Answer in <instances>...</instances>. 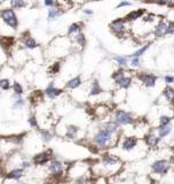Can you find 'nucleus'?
<instances>
[{"label":"nucleus","instance_id":"nucleus-20","mask_svg":"<svg viewBox=\"0 0 174 184\" xmlns=\"http://www.w3.org/2000/svg\"><path fill=\"white\" fill-rule=\"evenodd\" d=\"M126 98V93H125V90L123 89H119L117 91H115L113 93V102L115 104H119V102H123Z\"/></svg>","mask_w":174,"mask_h":184},{"label":"nucleus","instance_id":"nucleus-15","mask_svg":"<svg viewBox=\"0 0 174 184\" xmlns=\"http://www.w3.org/2000/svg\"><path fill=\"white\" fill-rule=\"evenodd\" d=\"M61 93H62L61 89L55 87L53 83H49L48 87H46V90H45V95H46L48 98H51V99H54V98L59 97Z\"/></svg>","mask_w":174,"mask_h":184},{"label":"nucleus","instance_id":"nucleus-50","mask_svg":"<svg viewBox=\"0 0 174 184\" xmlns=\"http://www.w3.org/2000/svg\"><path fill=\"white\" fill-rule=\"evenodd\" d=\"M84 13L87 14V15H92L93 14V12L91 11V9H84Z\"/></svg>","mask_w":174,"mask_h":184},{"label":"nucleus","instance_id":"nucleus-1","mask_svg":"<svg viewBox=\"0 0 174 184\" xmlns=\"http://www.w3.org/2000/svg\"><path fill=\"white\" fill-rule=\"evenodd\" d=\"M119 141V135L118 133H113L108 129H105L102 127L101 129L96 131V133L93 137V141L94 145L97 149H109V147H113L115 145L118 144Z\"/></svg>","mask_w":174,"mask_h":184},{"label":"nucleus","instance_id":"nucleus-31","mask_svg":"<svg viewBox=\"0 0 174 184\" xmlns=\"http://www.w3.org/2000/svg\"><path fill=\"white\" fill-rule=\"evenodd\" d=\"M10 5L13 8H22L25 6L24 0H10Z\"/></svg>","mask_w":174,"mask_h":184},{"label":"nucleus","instance_id":"nucleus-8","mask_svg":"<svg viewBox=\"0 0 174 184\" xmlns=\"http://www.w3.org/2000/svg\"><path fill=\"white\" fill-rule=\"evenodd\" d=\"M1 17L2 20L6 22L10 28L13 29H16L17 25H19V21H17V17H16V14L14 13L13 9H5V11L1 12Z\"/></svg>","mask_w":174,"mask_h":184},{"label":"nucleus","instance_id":"nucleus-43","mask_svg":"<svg viewBox=\"0 0 174 184\" xmlns=\"http://www.w3.org/2000/svg\"><path fill=\"white\" fill-rule=\"evenodd\" d=\"M155 4H157V5H159V6H165V5H167L168 4V0H153Z\"/></svg>","mask_w":174,"mask_h":184},{"label":"nucleus","instance_id":"nucleus-7","mask_svg":"<svg viewBox=\"0 0 174 184\" xmlns=\"http://www.w3.org/2000/svg\"><path fill=\"white\" fill-rule=\"evenodd\" d=\"M126 19H116L110 24V30L117 36H123L126 32L127 25H126Z\"/></svg>","mask_w":174,"mask_h":184},{"label":"nucleus","instance_id":"nucleus-36","mask_svg":"<svg viewBox=\"0 0 174 184\" xmlns=\"http://www.w3.org/2000/svg\"><path fill=\"white\" fill-rule=\"evenodd\" d=\"M142 21L144 23H153L155 21V15L154 14H148V15H143Z\"/></svg>","mask_w":174,"mask_h":184},{"label":"nucleus","instance_id":"nucleus-22","mask_svg":"<svg viewBox=\"0 0 174 184\" xmlns=\"http://www.w3.org/2000/svg\"><path fill=\"white\" fill-rule=\"evenodd\" d=\"M78 131H79L78 127H76V126H69V127L67 128L65 137H67V138H69V139H73V138L77 136Z\"/></svg>","mask_w":174,"mask_h":184},{"label":"nucleus","instance_id":"nucleus-17","mask_svg":"<svg viewBox=\"0 0 174 184\" xmlns=\"http://www.w3.org/2000/svg\"><path fill=\"white\" fill-rule=\"evenodd\" d=\"M103 93V89L97 79H94L91 83V89H90V95L91 96H100Z\"/></svg>","mask_w":174,"mask_h":184},{"label":"nucleus","instance_id":"nucleus-45","mask_svg":"<svg viewBox=\"0 0 174 184\" xmlns=\"http://www.w3.org/2000/svg\"><path fill=\"white\" fill-rule=\"evenodd\" d=\"M45 5L52 8V7L55 5V1H54V0H45Z\"/></svg>","mask_w":174,"mask_h":184},{"label":"nucleus","instance_id":"nucleus-27","mask_svg":"<svg viewBox=\"0 0 174 184\" xmlns=\"http://www.w3.org/2000/svg\"><path fill=\"white\" fill-rule=\"evenodd\" d=\"M80 32V25L78 23H72L68 29V35H73V33Z\"/></svg>","mask_w":174,"mask_h":184},{"label":"nucleus","instance_id":"nucleus-44","mask_svg":"<svg viewBox=\"0 0 174 184\" xmlns=\"http://www.w3.org/2000/svg\"><path fill=\"white\" fill-rule=\"evenodd\" d=\"M127 6H131V2L130 1H122L118 4L117 8H122V7H127Z\"/></svg>","mask_w":174,"mask_h":184},{"label":"nucleus","instance_id":"nucleus-18","mask_svg":"<svg viewBox=\"0 0 174 184\" xmlns=\"http://www.w3.org/2000/svg\"><path fill=\"white\" fill-rule=\"evenodd\" d=\"M144 15V9L140 8V9H134V11L130 12L126 15V21H136L139 19H141Z\"/></svg>","mask_w":174,"mask_h":184},{"label":"nucleus","instance_id":"nucleus-46","mask_svg":"<svg viewBox=\"0 0 174 184\" xmlns=\"http://www.w3.org/2000/svg\"><path fill=\"white\" fill-rule=\"evenodd\" d=\"M59 69H60V63L57 62V63H54L53 68H52V71H53V73H57Z\"/></svg>","mask_w":174,"mask_h":184},{"label":"nucleus","instance_id":"nucleus-38","mask_svg":"<svg viewBox=\"0 0 174 184\" xmlns=\"http://www.w3.org/2000/svg\"><path fill=\"white\" fill-rule=\"evenodd\" d=\"M9 87H10V83H9L8 79L5 78V79H1V81H0V87H1V89H4V90H8Z\"/></svg>","mask_w":174,"mask_h":184},{"label":"nucleus","instance_id":"nucleus-35","mask_svg":"<svg viewBox=\"0 0 174 184\" xmlns=\"http://www.w3.org/2000/svg\"><path fill=\"white\" fill-rule=\"evenodd\" d=\"M14 92H15V95H19V96L23 93V87H21L20 83H17V82L14 83Z\"/></svg>","mask_w":174,"mask_h":184},{"label":"nucleus","instance_id":"nucleus-11","mask_svg":"<svg viewBox=\"0 0 174 184\" xmlns=\"http://www.w3.org/2000/svg\"><path fill=\"white\" fill-rule=\"evenodd\" d=\"M63 169H64V167H63L62 162H60L56 159L51 160L49 166H48V170L51 172V174H53L54 176H60L63 173Z\"/></svg>","mask_w":174,"mask_h":184},{"label":"nucleus","instance_id":"nucleus-47","mask_svg":"<svg viewBox=\"0 0 174 184\" xmlns=\"http://www.w3.org/2000/svg\"><path fill=\"white\" fill-rule=\"evenodd\" d=\"M168 161H170V163H171L172 166H174V154H171V155H170Z\"/></svg>","mask_w":174,"mask_h":184},{"label":"nucleus","instance_id":"nucleus-48","mask_svg":"<svg viewBox=\"0 0 174 184\" xmlns=\"http://www.w3.org/2000/svg\"><path fill=\"white\" fill-rule=\"evenodd\" d=\"M22 166H23V168H28V167H30V162L29 161H23Z\"/></svg>","mask_w":174,"mask_h":184},{"label":"nucleus","instance_id":"nucleus-37","mask_svg":"<svg viewBox=\"0 0 174 184\" xmlns=\"http://www.w3.org/2000/svg\"><path fill=\"white\" fill-rule=\"evenodd\" d=\"M174 33V22L170 21L167 23V28H166V35H173Z\"/></svg>","mask_w":174,"mask_h":184},{"label":"nucleus","instance_id":"nucleus-28","mask_svg":"<svg viewBox=\"0 0 174 184\" xmlns=\"http://www.w3.org/2000/svg\"><path fill=\"white\" fill-rule=\"evenodd\" d=\"M61 15V12L59 11L57 8H53L52 7L51 9L48 11V19L49 20H55L56 17H59Z\"/></svg>","mask_w":174,"mask_h":184},{"label":"nucleus","instance_id":"nucleus-16","mask_svg":"<svg viewBox=\"0 0 174 184\" xmlns=\"http://www.w3.org/2000/svg\"><path fill=\"white\" fill-rule=\"evenodd\" d=\"M163 97L165 98L166 101H168L171 105H174V87L171 85H167L162 92Z\"/></svg>","mask_w":174,"mask_h":184},{"label":"nucleus","instance_id":"nucleus-4","mask_svg":"<svg viewBox=\"0 0 174 184\" xmlns=\"http://www.w3.org/2000/svg\"><path fill=\"white\" fill-rule=\"evenodd\" d=\"M112 119L120 126H132L135 123L134 114L125 109H115L112 113Z\"/></svg>","mask_w":174,"mask_h":184},{"label":"nucleus","instance_id":"nucleus-24","mask_svg":"<svg viewBox=\"0 0 174 184\" xmlns=\"http://www.w3.org/2000/svg\"><path fill=\"white\" fill-rule=\"evenodd\" d=\"M171 121H172V118L168 116V115H162L159 118V121H158V126L159 127H167L171 124Z\"/></svg>","mask_w":174,"mask_h":184},{"label":"nucleus","instance_id":"nucleus-49","mask_svg":"<svg viewBox=\"0 0 174 184\" xmlns=\"http://www.w3.org/2000/svg\"><path fill=\"white\" fill-rule=\"evenodd\" d=\"M167 6H168V7H174V0H168Z\"/></svg>","mask_w":174,"mask_h":184},{"label":"nucleus","instance_id":"nucleus-29","mask_svg":"<svg viewBox=\"0 0 174 184\" xmlns=\"http://www.w3.org/2000/svg\"><path fill=\"white\" fill-rule=\"evenodd\" d=\"M74 40H76V43L78 44L79 46H84L85 44H86V38H85V36H84V33L79 32L76 35V37H74Z\"/></svg>","mask_w":174,"mask_h":184},{"label":"nucleus","instance_id":"nucleus-19","mask_svg":"<svg viewBox=\"0 0 174 184\" xmlns=\"http://www.w3.org/2000/svg\"><path fill=\"white\" fill-rule=\"evenodd\" d=\"M172 132V127L171 126H167V127H159L157 129V135L160 139H164L166 137H168Z\"/></svg>","mask_w":174,"mask_h":184},{"label":"nucleus","instance_id":"nucleus-5","mask_svg":"<svg viewBox=\"0 0 174 184\" xmlns=\"http://www.w3.org/2000/svg\"><path fill=\"white\" fill-rule=\"evenodd\" d=\"M171 168V163L166 159H157L151 163V170L157 175H166Z\"/></svg>","mask_w":174,"mask_h":184},{"label":"nucleus","instance_id":"nucleus-33","mask_svg":"<svg viewBox=\"0 0 174 184\" xmlns=\"http://www.w3.org/2000/svg\"><path fill=\"white\" fill-rule=\"evenodd\" d=\"M41 138H42V141H49L52 139V133L49 132V131L44 130V131H41Z\"/></svg>","mask_w":174,"mask_h":184},{"label":"nucleus","instance_id":"nucleus-39","mask_svg":"<svg viewBox=\"0 0 174 184\" xmlns=\"http://www.w3.org/2000/svg\"><path fill=\"white\" fill-rule=\"evenodd\" d=\"M140 58H132L131 59V61H130V65L132 66L133 68H136V67H139L140 66Z\"/></svg>","mask_w":174,"mask_h":184},{"label":"nucleus","instance_id":"nucleus-40","mask_svg":"<svg viewBox=\"0 0 174 184\" xmlns=\"http://www.w3.org/2000/svg\"><path fill=\"white\" fill-rule=\"evenodd\" d=\"M164 81H165V83H166L167 85H172V84H174V76L166 75L164 77Z\"/></svg>","mask_w":174,"mask_h":184},{"label":"nucleus","instance_id":"nucleus-34","mask_svg":"<svg viewBox=\"0 0 174 184\" xmlns=\"http://www.w3.org/2000/svg\"><path fill=\"white\" fill-rule=\"evenodd\" d=\"M41 98H42L41 91H34V93H33L32 97H31V100H32V102H36V101H38V99L41 100Z\"/></svg>","mask_w":174,"mask_h":184},{"label":"nucleus","instance_id":"nucleus-10","mask_svg":"<svg viewBox=\"0 0 174 184\" xmlns=\"http://www.w3.org/2000/svg\"><path fill=\"white\" fill-rule=\"evenodd\" d=\"M143 139H144V144L147 145V147H148V149H151V150L157 149L158 145H159V141H160V138L158 137V135H157V133H154V132H148V133H145Z\"/></svg>","mask_w":174,"mask_h":184},{"label":"nucleus","instance_id":"nucleus-3","mask_svg":"<svg viewBox=\"0 0 174 184\" xmlns=\"http://www.w3.org/2000/svg\"><path fill=\"white\" fill-rule=\"evenodd\" d=\"M111 77H112L115 84L119 89H123V90H127L133 83V76L130 75V73L124 70L123 68L113 71Z\"/></svg>","mask_w":174,"mask_h":184},{"label":"nucleus","instance_id":"nucleus-2","mask_svg":"<svg viewBox=\"0 0 174 184\" xmlns=\"http://www.w3.org/2000/svg\"><path fill=\"white\" fill-rule=\"evenodd\" d=\"M123 162L120 161V159L117 155H113L111 153H104L101 158V175H113V174L118 173L119 169L122 168Z\"/></svg>","mask_w":174,"mask_h":184},{"label":"nucleus","instance_id":"nucleus-42","mask_svg":"<svg viewBox=\"0 0 174 184\" xmlns=\"http://www.w3.org/2000/svg\"><path fill=\"white\" fill-rule=\"evenodd\" d=\"M11 42H13V39H11V38H4V39H1V40H0V43L4 45V47L10 46Z\"/></svg>","mask_w":174,"mask_h":184},{"label":"nucleus","instance_id":"nucleus-32","mask_svg":"<svg viewBox=\"0 0 174 184\" xmlns=\"http://www.w3.org/2000/svg\"><path fill=\"white\" fill-rule=\"evenodd\" d=\"M24 105V100L20 98L19 95H15V101H14V107L15 108H19V107H22Z\"/></svg>","mask_w":174,"mask_h":184},{"label":"nucleus","instance_id":"nucleus-26","mask_svg":"<svg viewBox=\"0 0 174 184\" xmlns=\"http://www.w3.org/2000/svg\"><path fill=\"white\" fill-rule=\"evenodd\" d=\"M149 44H145L144 46H142V47H140L139 50H136L135 52H134L133 54H132V58H140V56H142V55L148 51V48H149Z\"/></svg>","mask_w":174,"mask_h":184},{"label":"nucleus","instance_id":"nucleus-12","mask_svg":"<svg viewBox=\"0 0 174 184\" xmlns=\"http://www.w3.org/2000/svg\"><path fill=\"white\" fill-rule=\"evenodd\" d=\"M51 151L41 152V153H38L37 155L33 157V162L38 166H41V165H45V163L48 162L51 160Z\"/></svg>","mask_w":174,"mask_h":184},{"label":"nucleus","instance_id":"nucleus-30","mask_svg":"<svg viewBox=\"0 0 174 184\" xmlns=\"http://www.w3.org/2000/svg\"><path fill=\"white\" fill-rule=\"evenodd\" d=\"M24 45L28 47V48H36L37 46H38V44L37 42L33 39V38H31V37H28L26 39H25V42H24Z\"/></svg>","mask_w":174,"mask_h":184},{"label":"nucleus","instance_id":"nucleus-14","mask_svg":"<svg viewBox=\"0 0 174 184\" xmlns=\"http://www.w3.org/2000/svg\"><path fill=\"white\" fill-rule=\"evenodd\" d=\"M103 127H104L105 129H108L109 131L113 132V133H118V135H119V132H120V124L117 123L113 119H110V120H108V121H105L104 124H103Z\"/></svg>","mask_w":174,"mask_h":184},{"label":"nucleus","instance_id":"nucleus-6","mask_svg":"<svg viewBox=\"0 0 174 184\" xmlns=\"http://www.w3.org/2000/svg\"><path fill=\"white\" fill-rule=\"evenodd\" d=\"M136 78L145 87H154L157 83V76L150 73H139L136 74Z\"/></svg>","mask_w":174,"mask_h":184},{"label":"nucleus","instance_id":"nucleus-9","mask_svg":"<svg viewBox=\"0 0 174 184\" xmlns=\"http://www.w3.org/2000/svg\"><path fill=\"white\" fill-rule=\"evenodd\" d=\"M137 143H139L137 137H135V136H126L125 138H123L120 141V147H122L123 151L130 152L137 146Z\"/></svg>","mask_w":174,"mask_h":184},{"label":"nucleus","instance_id":"nucleus-23","mask_svg":"<svg viewBox=\"0 0 174 184\" xmlns=\"http://www.w3.org/2000/svg\"><path fill=\"white\" fill-rule=\"evenodd\" d=\"M113 60L117 62V65L119 67H122V68L123 67H127V65H128V59L123 56V55H117V56L113 58Z\"/></svg>","mask_w":174,"mask_h":184},{"label":"nucleus","instance_id":"nucleus-25","mask_svg":"<svg viewBox=\"0 0 174 184\" xmlns=\"http://www.w3.org/2000/svg\"><path fill=\"white\" fill-rule=\"evenodd\" d=\"M22 175H23V169H14V170H11L8 173L7 175V177L8 178H13V180H19L22 177Z\"/></svg>","mask_w":174,"mask_h":184},{"label":"nucleus","instance_id":"nucleus-13","mask_svg":"<svg viewBox=\"0 0 174 184\" xmlns=\"http://www.w3.org/2000/svg\"><path fill=\"white\" fill-rule=\"evenodd\" d=\"M166 28H167V23L165 22V20H159L158 23L156 24L154 29V35L156 37H163L166 35Z\"/></svg>","mask_w":174,"mask_h":184},{"label":"nucleus","instance_id":"nucleus-21","mask_svg":"<svg viewBox=\"0 0 174 184\" xmlns=\"http://www.w3.org/2000/svg\"><path fill=\"white\" fill-rule=\"evenodd\" d=\"M82 85V78L79 77V76H77V77H73L71 79H69L68 81V83H67V87L68 89H77V87H79Z\"/></svg>","mask_w":174,"mask_h":184},{"label":"nucleus","instance_id":"nucleus-41","mask_svg":"<svg viewBox=\"0 0 174 184\" xmlns=\"http://www.w3.org/2000/svg\"><path fill=\"white\" fill-rule=\"evenodd\" d=\"M29 124L31 127H33V128H37L38 127V121H37V119L34 116H30L29 118Z\"/></svg>","mask_w":174,"mask_h":184}]
</instances>
